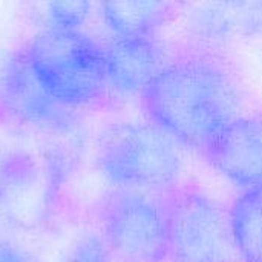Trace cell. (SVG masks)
Wrapping results in <instances>:
<instances>
[{
  "label": "cell",
  "instance_id": "1",
  "mask_svg": "<svg viewBox=\"0 0 262 262\" xmlns=\"http://www.w3.org/2000/svg\"><path fill=\"white\" fill-rule=\"evenodd\" d=\"M140 100L150 123L200 152L243 114L235 72L209 52L170 58Z\"/></svg>",
  "mask_w": 262,
  "mask_h": 262
},
{
  "label": "cell",
  "instance_id": "10",
  "mask_svg": "<svg viewBox=\"0 0 262 262\" xmlns=\"http://www.w3.org/2000/svg\"><path fill=\"white\" fill-rule=\"evenodd\" d=\"M48 8V18L52 23L49 28L64 31H80V26L86 21L91 11V5L86 2L51 3Z\"/></svg>",
  "mask_w": 262,
  "mask_h": 262
},
{
  "label": "cell",
  "instance_id": "7",
  "mask_svg": "<svg viewBox=\"0 0 262 262\" xmlns=\"http://www.w3.org/2000/svg\"><path fill=\"white\" fill-rule=\"evenodd\" d=\"M104 48L109 84L123 95H141L170 60L155 37H114Z\"/></svg>",
  "mask_w": 262,
  "mask_h": 262
},
{
  "label": "cell",
  "instance_id": "12",
  "mask_svg": "<svg viewBox=\"0 0 262 262\" xmlns=\"http://www.w3.org/2000/svg\"><path fill=\"white\" fill-rule=\"evenodd\" d=\"M0 262H37L21 247L11 243H0Z\"/></svg>",
  "mask_w": 262,
  "mask_h": 262
},
{
  "label": "cell",
  "instance_id": "2",
  "mask_svg": "<svg viewBox=\"0 0 262 262\" xmlns=\"http://www.w3.org/2000/svg\"><path fill=\"white\" fill-rule=\"evenodd\" d=\"M25 60L40 88L63 107L97 104L111 88L106 48L81 31H43Z\"/></svg>",
  "mask_w": 262,
  "mask_h": 262
},
{
  "label": "cell",
  "instance_id": "11",
  "mask_svg": "<svg viewBox=\"0 0 262 262\" xmlns=\"http://www.w3.org/2000/svg\"><path fill=\"white\" fill-rule=\"evenodd\" d=\"M112 255L103 236L88 233L72 246L66 262H112Z\"/></svg>",
  "mask_w": 262,
  "mask_h": 262
},
{
  "label": "cell",
  "instance_id": "8",
  "mask_svg": "<svg viewBox=\"0 0 262 262\" xmlns=\"http://www.w3.org/2000/svg\"><path fill=\"white\" fill-rule=\"evenodd\" d=\"M173 6L167 2H109L101 5V15L114 37H154Z\"/></svg>",
  "mask_w": 262,
  "mask_h": 262
},
{
  "label": "cell",
  "instance_id": "5",
  "mask_svg": "<svg viewBox=\"0 0 262 262\" xmlns=\"http://www.w3.org/2000/svg\"><path fill=\"white\" fill-rule=\"evenodd\" d=\"M103 238L126 262L169 259L167 215L163 198L150 192L117 190L101 209Z\"/></svg>",
  "mask_w": 262,
  "mask_h": 262
},
{
  "label": "cell",
  "instance_id": "6",
  "mask_svg": "<svg viewBox=\"0 0 262 262\" xmlns=\"http://www.w3.org/2000/svg\"><path fill=\"white\" fill-rule=\"evenodd\" d=\"M201 154L243 190L262 187V115L241 114Z\"/></svg>",
  "mask_w": 262,
  "mask_h": 262
},
{
  "label": "cell",
  "instance_id": "9",
  "mask_svg": "<svg viewBox=\"0 0 262 262\" xmlns=\"http://www.w3.org/2000/svg\"><path fill=\"white\" fill-rule=\"evenodd\" d=\"M233 249L243 262H262V187L243 190L229 209Z\"/></svg>",
  "mask_w": 262,
  "mask_h": 262
},
{
  "label": "cell",
  "instance_id": "4",
  "mask_svg": "<svg viewBox=\"0 0 262 262\" xmlns=\"http://www.w3.org/2000/svg\"><path fill=\"white\" fill-rule=\"evenodd\" d=\"M163 196L170 261H232L229 212L216 200L190 186L173 187Z\"/></svg>",
  "mask_w": 262,
  "mask_h": 262
},
{
  "label": "cell",
  "instance_id": "3",
  "mask_svg": "<svg viewBox=\"0 0 262 262\" xmlns=\"http://www.w3.org/2000/svg\"><path fill=\"white\" fill-rule=\"evenodd\" d=\"M97 166L118 190L166 193L177 187L183 164L175 140L147 120L107 127L98 141Z\"/></svg>",
  "mask_w": 262,
  "mask_h": 262
}]
</instances>
